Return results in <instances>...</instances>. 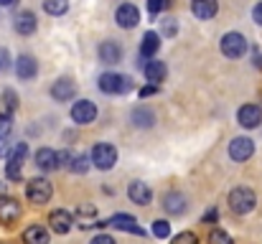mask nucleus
Segmentation results:
<instances>
[{"label":"nucleus","mask_w":262,"mask_h":244,"mask_svg":"<svg viewBox=\"0 0 262 244\" xmlns=\"http://www.w3.org/2000/svg\"><path fill=\"white\" fill-rule=\"evenodd\" d=\"M0 244H3V242H0Z\"/></svg>","instance_id":"c03bdc74"},{"label":"nucleus","mask_w":262,"mask_h":244,"mask_svg":"<svg viewBox=\"0 0 262 244\" xmlns=\"http://www.w3.org/2000/svg\"><path fill=\"white\" fill-rule=\"evenodd\" d=\"M178 33V20L176 18H166L163 20V36H176Z\"/></svg>","instance_id":"72a5a7b5"},{"label":"nucleus","mask_w":262,"mask_h":244,"mask_svg":"<svg viewBox=\"0 0 262 244\" xmlns=\"http://www.w3.org/2000/svg\"><path fill=\"white\" fill-rule=\"evenodd\" d=\"M89 161H92L94 168H99V170H110V168L117 163V148L110 145V143H97V145L92 148Z\"/></svg>","instance_id":"20e7f679"},{"label":"nucleus","mask_w":262,"mask_h":244,"mask_svg":"<svg viewBox=\"0 0 262 244\" xmlns=\"http://www.w3.org/2000/svg\"><path fill=\"white\" fill-rule=\"evenodd\" d=\"M255 204H257L255 191H250V188H245V186H239V188H234V191L229 193V206H232L234 214H250V211L255 209Z\"/></svg>","instance_id":"7ed1b4c3"},{"label":"nucleus","mask_w":262,"mask_h":244,"mask_svg":"<svg viewBox=\"0 0 262 244\" xmlns=\"http://www.w3.org/2000/svg\"><path fill=\"white\" fill-rule=\"evenodd\" d=\"M72 120H74L77 125H89V122H94V120H97V104L89 102V99L74 102V104H72Z\"/></svg>","instance_id":"0eeeda50"},{"label":"nucleus","mask_w":262,"mask_h":244,"mask_svg":"<svg viewBox=\"0 0 262 244\" xmlns=\"http://www.w3.org/2000/svg\"><path fill=\"white\" fill-rule=\"evenodd\" d=\"M158 49H161V36L156 31H148L143 36V43H140V59H143L140 66H145V59H153L158 54Z\"/></svg>","instance_id":"dca6fc26"},{"label":"nucleus","mask_w":262,"mask_h":244,"mask_svg":"<svg viewBox=\"0 0 262 244\" xmlns=\"http://www.w3.org/2000/svg\"><path fill=\"white\" fill-rule=\"evenodd\" d=\"M15 74H18V79H23V81L33 79V77L38 74V64H36V59L28 56V54L18 56V59H15Z\"/></svg>","instance_id":"a211bd4d"},{"label":"nucleus","mask_w":262,"mask_h":244,"mask_svg":"<svg viewBox=\"0 0 262 244\" xmlns=\"http://www.w3.org/2000/svg\"><path fill=\"white\" fill-rule=\"evenodd\" d=\"M216 219H219V211H216V209H209V211L204 214V221H206V224H214Z\"/></svg>","instance_id":"e433bc0d"},{"label":"nucleus","mask_w":262,"mask_h":244,"mask_svg":"<svg viewBox=\"0 0 262 244\" xmlns=\"http://www.w3.org/2000/svg\"><path fill=\"white\" fill-rule=\"evenodd\" d=\"M143 72H145V79L153 81V84H161V81L166 79V74H168V69H166L163 61H145Z\"/></svg>","instance_id":"b1692460"},{"label":"nucleus","mask_w":262,"mask_h":244,"mask_svg":"<svg viewBox=\"0 0 262 244\" xmlns=\"http://www.w3.org/2000/svg\"><path fill=\"white\" fill-rule=\"evenodd\" d=\"M222 51H224V56H229V59H239V56L247 54V38H245L242 33H237V31L224 33V38H222Z\"/></svg>","instance_id":"423d86ee"},{"label":"nucleus","mask_w":262,"mask_h":244,"mask_svg":"<svg viewBox=\"0 0 262 244\" xmlns=\"http://www.w3.org/2000/svg\"><path fill=\"white\" fill-rule=\"evenodd\" d=\"M10 130H13V120H10V115H0V140H5V138L10 135Z\"/></svg>","instance_id":"2f4dec72"},{"label":"nucleus","mask_w":262,"mask_h":244,"mask_svg":"<svg viewBox=\"0 0 262 244\" xmlns=\"http://www.w3.org/2000/svg\"><path fill=\"white\" fill-rule=\"evenodd\" d=\"M158 92V84H150V86H143L140 89V97H150V94H156Z\"/></svg>","instance_id":"58836bf2"},{"label":"nucleus","mask_w":262,"mask_h":244,"mask_svg":"<svg viewBox=\"0 0 262 244\" xmlns=\"http://www.w3.org/2000/svg\"><path fill=\"white\" fill-rule=\"evenodd\" d=\"M51 193H54V188H51V183H49L46 178H31L28 186H26V196H28V201L36 204V206L49 204Z\"/></svg>","instance_id":"39448f33"},{"label":"nucleus","mask_w":262,"mask_h":244,"mask_svg":"<svg viewBox=\"0 0 262 244\" xmlns=\"http://www.w3.org/2000/svg\"><path fill=\"white\" fill-rule=\"evenodd\" d=\"M69 168H72L74 173H79V175H82V173H87L89 158L87 156H77V158H72V165H69Z\"/></svg>","instance_id":"c756f323"},{"label":"nucleus","mask_w":262,"mask_h":244,"mask_svg":"<svg viewBox=\"0 0 262 244\" xmlns=\"http://www.w3.org/2000/svg\"><path fill=\"white\" fill-rule=\"evenodd\" d=\"M74 94H77V86H74V81L69 79V77L56 79L54 86H51V97H54L56 102H69Z\"/></svg>","instance_id":"f3484780"},{"label":"nucleus","mask_w":262,"mask_h":244,"mask_svg":"<svg viewBox=\"0 0 262 244\" xmlns=\"http://www.w3.org/2000/svg\"><path fill=\"white\" fill-rule=\"evenodd\" d=\"M163 209H166V214H171V216H181V214L186 211V196L178 193V191L166 193V196H163Z\"/></svg>","instance_id":"4be33fe9"},{"label":"nucleus","mask_w":262,"mask_h":244,"mask_svg":"<svg viewBox=\"0 0 262 244\" xmlns=\"http://www.w3.org/2000/svg\"><path fill=\"white\" fill-rule=\"evenodd\" d=\"M171 8V0H148V10L153 13V15H158V13H163V10H168Z\"/></svg>","instance_id":"7c9ffc66"},{"label":"nucleus","mask_w":262,"mask_h":244,"mask_svg":"<svg viewBox=\"0 0 262 244\" xmlns=\"http://www.w3.org/2000/svg\"><path fill=\"white\" fill-rule=\"evenodd\" d=\"M23 242L26 244H49V232H46L43 227L33 224V227H28V229L23 232Z\"/></svg>","instance_id":"393cba45"},{"label":"nucleus","mask_w":262,"mask_h":244,"mask_svg":"<svg viewBox=\"0 0 262 244\" xmlns=\"http://www.w3.org/2000/svg\"><path fill=\"white\" fill-rule=\"evenodd\" d=\"M97 54H99V61L102 64H117L122 59V49H120L117 41H102L99 49H97Z\"/></svg>","instance_id":"6ab92c4d"},{"label":"nucleus","mask_w":262,"mask_h":244,"mask_svg":"<svg viewBox=\"0 0 262 244\" xmlns=\"http://www.w3.org/2000/svg\"><path fill=\"white\" fill-rule=\"evenodd\" d=\"M252 153H255V143H252L250 138H234V140L229 143V158H232V161H237V163L250 161Z\"/></svg>","instance_id":"9d476101"},{"label":"nucleus","mask_w":262,"mask_h":244,"mask_svg":"<svg viewBox=\"0 0 262 244\" xmlns=\"http://www.w3.org/2000/svg\"><path fill=\"white\" fill-rule=\"evenodd\" d=\"M156 122V115L148 107H135L133 109V125L135 127H150Z\"/></svg>","instance_id":"a878e982"},{"label":"nucleus","mask_w":262,"mask_h":244,"mask_svg":"<svg viewBox=\"0 0 262 244\" xmlns=\"http://www.w3.org/2000/svg\"><path fill=\"white\" fill-rule=\"evenodd\" d=\"M99 89L104 92V94H127L130 89H133V79L127 77V74H115V72H107V74H102L99 79Z\"/></svg>","instance_id":"f257e3e1"},{"label":"nucleus","mask_w":262,"mask_h":244,"mask_svg":"<svg viewBox=\"0 0 262 244\" xmlns=\"http://www.w3.org/2000/svg\"><path fill=\"white\" fill-rule=\"evenodd\" d=\"M219 10V3L216 0H191V13L199 18V20H211Z\"/></svg>","instance_id":"412c9836"},{"label":"nucleus","mask_w":262,"mask_h":244,"mask_svg":"<svg viewBox=\"0 0 262 244\" xmlns=\"http://www.w3.org/2000/svg\"><path fill=\"white\" fill-rule=\"evenodd\" d=\"M77 224H79V229H92V227H107L104 221H99V219H97V209H94L92 204H82V206L77 209Z\"/></svg>","instance_id":"4468645a"},{"label":"nucleus","mask_w":262,"mask_h":244,"mask_svg":"<svg viewBox=\"0 0 262 244\" xmlns=\"http://www.w3.org/2000/svg\"><path fill=\"white\" fill-rule=\"evenodd\" d=\"M13 3H18V0H0V5H13Z\"/></svg>","instance_id":"a19ab883"},{"label":"nucleus","mask_w":262,"mask_h":244,"mask_svg":"<svg viewBox=\"0 0 262 244\" xmlns=\"http://www.w3.org/2000/svg\"><path fill=\"white\" fill-rule=\"evenodd\" d=\"M252 18H255V23H257V26H262V3H257V5H255Z\"/></svg>","instance_id":"4c0bfd02"},{"label":"nucleus","mask_w":262,"mask_h":244,"mask_svg":"<svg viewBox=\"0 0 262 244\" xmlns=\"http://www.w3.org/2000/svg\"><path fill=\"white\" fill-rule=\"evenodd\" d=\"M43 10L49 15H64L69 10V3L67 0H43Z\"/></svg>","instance_id":"bb28decb"},{"label":"nucleus","mask_w":262,"mask_h":244,"mask_svg":"<svg viewBox=\"0 0 262 244\" xmlns=\"http://www.w3.org/2000/svg\"><path fill=\"white\" fill-rule=\"evenodd\" d=\"M20 219V204L13 196H0V224L10 227Z\"/></svg>","instance_id":"6e6552de"},{"label":"nucleus","mask_w":262,"mask_h":244,"mask_svg":"<svg viewBox=\"0 0 262 244\" xmlns=\"http://www.w3.org/2000/svg\"><path fill=\"white\" fill-rule=\"evenodd\" d=\"M89 244H115V239H112L110 234H97V237H94Z\"/></svg>","instance_id":"c9c22d12"},{"label":"nucleus","mask_w":262,"mask_h":244,"mask_svg":"<svg viewBox=\"0 0 262 244\" xmlns=\"http://www.w3.org/2000/svg\"><path fill=\"white\" fill-rule=\"evenodd\" d=\"M36 26H38V20H36V15H33L31 10H23V13H18V15L13 18V28H15V33H20V36L36 33Z\"/></svg>","instance_id":"2eb2a0df"},{"label":"nucleus","mask_w":262,"mask_h":244,"mask_svg":"<svg viewBox=\"0 0 262 244\" xmlns=\"http://www.w3.org/2000/svg\"><path fill=\"white\" fill-rule=\"evenodd\" d=\"M209 244H234V239H232L224 229H211V234H209Z\"/></svg>","instance_id":"c85d7f7f"},{"label":"nucleus","mask_w":262,"mask_h":244,"mask_svg":"<svg viewBox=\"0 0 262 244\" xmlns=\"http://www.w3.org/2000/svg\"><path fill=\"white\" fill-rule=\"evenodd\" d=\"M115 20L120 28H135L140 23V10L133 5V3H122L117 10H115Z\"/></svg>","instance_id":"1a4fd4ad"},{"label":"nucleus","mask_w":262,"mask_h":244,"mask_svg":"<svg viewBox=\"0 0 262 244\" xmlns=\"http://www.w3.org/2000/svg\"><path fill=\"white\" fill-rule=\"evenodd\" d=\"M127 196H130V201H133V204H138V206H148V204H150V198H153V193H150L148 183H143V181H133V183H130V188H127Z\"/></svg>","instance_id":"aec40b11"},{"label":"nucleus","mask_w":262,"mask_h":244,"mask_svg":"<svg viewBox=\"0 0 262 244\" xmlns=\"http://www.w3.org/2000/svg\"><path fill=\"white\" fill-rule=\"evenodd\" d=\"M28 156V145L26 143H15L8 153V163H5V178L8 181H20V170H23V161Z\"/></svg>","instance_id":"f03ea898"},{"label":"nucleus","mask_w":262,"mask_h":244,"mask_svg":"<svg viewBox=\"0 0 262 244\" xmlns=\"http://www.w3.org/2000/svg\"><path fill=\"white\" fill-rule=\"evenodd\" d=\"M0 196H5V183H0Z\"/></svg>","instance_id":"79ce46f5"},{"label":"nucleus","mask_w":262,"mask_h":244,"mask_svg":"<svg viewBox=\"0 0 262 244\" xmlns=\"http://www.w3.org/2000/svg\"><path fill=\"white\" fill-rule=\"evenodd\" d=\"M237 122H239L242 127H247V130L257 127V125L262 122V107L260 104H245V107H239V112H237Z\"/></svg>","instance_id":"f8f14e48"},{"label":"nucleus","mask_w":262,"mask_h":244,"mask_svg":"<svg viewBox=\"0 0 262 244\" xmlns=\"http://www.w3.org/2000/svg\"><path fill=\"white\" fill-rule=\"evenodd\" d=\"M107 227H115V229H120V232H127V234H138V237H143L145 232H143V227L130 216V214H115L110 221H104Z\"/></svg>","instance_id":"9b49d317"},{"label":"nucleus","mask_w":262,"mask_h":244,"mask_svg":"<svg viewBox=\"0 0 262 244\" xmlns=\"http://www.w3.org/2000/svg\"><path fill=\"white\" fill-rule=\"evenodd\" d=\"M255 66H257V69H262V54H257V56H255Z\"/></svg>","instance_id":"ea45409f"},{"label":"nucleus","mask_w":262,"mask_h":244,"mask_svg":"<svg viewBox=\"0 0 262 244\" xmlns=\"http://www.w3.org/2000/svg\"><path fill=\"white\" fill-rule=\"evenodd\" d=\"M3 99H5V104H8V109H10V112L18 107V97H15V92H13V89H5V92H3Z\"/></svg>","instance_id":"f704fd0d"},{"label":"nucleus","mask_w":262,"mask_h":244,"mask_svg":"<svg viewBox=\"0 0 262 244\" xmlns=\"http://www.w3.org/2000/svg\"><path fill=\"white\" fill-rule=\"evenodd\" d=\"M153 234H156L158 239H166V237L171 234V224H168L166 219H156V221H153Z\"/></svg>","instance_id":"cd10ccee"},{"label":"nucleus","mask_w":262,"mask_h":244,"mask_svg":"<svg viewBox=\"0 0 262 244\" xmlns=\"http://www.w3.org/2000/svg\"><path fill=\"white\" fill-rule=\"evenodd\" d=\"M36 165H38L43 173H51V170H56V168H59L56 150H51V148H41V150L36 153Z\"/></svg>","instance_id":"5701e85b"},{"label":"nucleus","mask_w":262,"mask_h":244,"mask_svg":"<svg viewBox=\"0 0 262 244\" xmlns=\"http://www.w3.org/2000/svg\"><path fill=\"white\" fill-rule=\"evenodd\" d=\"M173 244H199V237L193 232H181L173 237Z\"/></svg>","instance_id":"473e14b6"},{"label":"nucleus","mask_w":262,"mask_h":244,"mask_svg":"<svg viewBox=\"0 0 262 244\" xmlns=\"http://www.w3.org/2000/svg\"><path fill=\"white\" fill-rule=\"evenodd\" d=\"M49 224H51V229L56 234H69V229L74 224V216L69 211H64V209H56V211L49 214Z\"/></svg>","instance_id":"ddd939ff"},{"label":"nucleus","mask_w":262,"mask_h":244,"mask_svg":"<svg viewBox=\"0 0 262 244\" xmlns=\"http://www.w3.org/2000/svg\"><path fill=\"white\" fill-rule=\"evenodd\" d=\"M0 66H3V61H0Z\"/></svg>","instance_id":"37998d69"}]
</instances>
